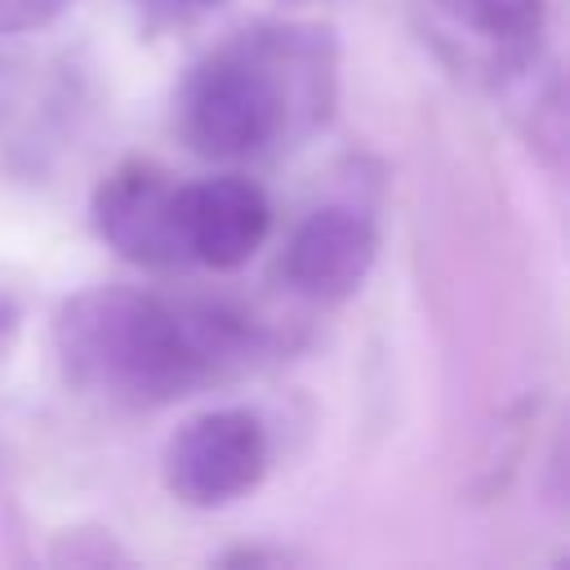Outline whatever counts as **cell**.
<instances>
[{
  "label": "cell",
  "mask_w": 570,
  "mask_h": 570,
  "mask_svg": "<svg viewBox=\"0 0 570 570\" xmlns=\"http://www.w3.org/2000/svg\"><path fill=\"white\" fill-rule=\"evenodd\" d=\"M272 232V205L258 183L223 174L183 187V245L191 263L232 272L258 254Z\"/></svg>",
  "instance_id": "obj_5"
},
{
  "label": "cell",
  "mask_w": 570,
  "mask_h": 570,
  "mask_svg": "<svg viewBox=\"0 0 570 570\" xmlns=\"http://www.w3.org/2000/svg\"><path fill=\"white\" fill-rule=\"evenodd\" d=\"M142 13H151V18H160V22H187V18H196V13H209V9H218L223 0H134Z\"/></svg>",
  "instance_id": "obj_9"
},
{
  "label": "cell",
  "mask_w": 570,
  "mask_h": 570,
  "mask_svg": "<svg viewBox=\"0 0 570 570\" xmlns=\"http://www.w3.org/2000/svg\"><path fill=\"white\" fill-rule=\"evenodd\" d=\"M374 249H379V236L365 214L347 205L312 209L285 245V281L316 303L347 298L370 276Z\"/></svg>",
  "instance_id": "obj_6"
},
{
  "label": "cell",
  "mask_w": 570,
  "mask_h": 570,
  "mask_svg": "<svg viewBox=\"0 0 570 570\" xmlns=\"http://www.w3.org/2000/svg\"><path fill=\"white\" fill-rule=\"evenodd\" d=\"M459 27H468L472 36L503 45V49H521L543 31V0H436Z\"/></svg>",
  "instance_id": "obj_7"
},
{
  "label": "cell",
  "mask_w": 570,
  "mask_h": 570,
  "mask_svg": "<svg viewBox=\"0 0 570 570\" xmlns=\"http://www.w3.org/2000/svg\"><path fill=\"white\" fill-rule=\"evenodd\" d=\"M94 227L120 258L138 267L165 272L191 263L183 245V187L147 160H129L98 183Z\"/></svg>",
  "instance_id": "obj_4"
},
{
  "label": "cell",
  "mask_w": 570,
  "mask_h": 570,
  "mask_svg": "<svg viewBox=\"0 0 570 570\" xmlns=\"http://www.w3.org/2000/svg\"><path fill=\"white\" fill-rule=\"evenodd\" d=\"M258 330L223 303H178L125 285L76 294L58 316L67 374L120 405H165L249 361Z\"/></svg>",
  "instance_id": "obj_1"
},
{
  "label": "cell",
  "mask_w": 570,
  "mask_h": 570,
  "mask_svg": "<svg viewBox=\"0 0 570 570\" xmlns=\"http://www.w3.org/2000/svg\"><path fill=\"white\" fill-rule=\"evenodd\" d=\"M76 0H0V36H18V31H36L49 27L53 18H62Z\"/></svg>",
  "instance_id": "obj_8"
},
{
  "label": "cell",
  "mask_w": 570,
  "mask_h": 570,
  "mask_svg": "<svg viewBox=\"0 0 570 570\" xmlns=\"http://www.w3.org/2000/svg\"><path fill=\"white\" fill-rule=\"evenodd\" d=\"M267 472V428L249 410H209L165 445V485L191 508H223Z\"/></svg>",
  "instance_id": "obj_3"
},
{
  "label": "cell",
  "mask_w": 570,
  "mask_h": 570,
  "mask_svg": "<svg viewBox=\"0 0 570 570\" xmlns=\"http://www.w3.org/2000/svg\"><path fill=\"white\" fill-rule=\"evenodd\" d=\"M325 31H245L209 53L183 85V134L200 156H258L272 147L298 102L316 107L330 80Z\"/></svg>",
  "instance_id": "obj_2"
}]
</instances>
